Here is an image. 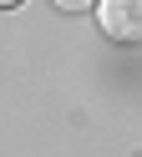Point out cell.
I'll list each match as a JSON object with an SVG mask.
<instances>
[{"label": "cell", "instance_id": "cell-3", "mask_svg": "<svg viewBox=\"0 0 142 157\" xmlns=\"http://www.w3.org/2000/svg\"><path fill=\"white\" fill-rule=\"evenodd\" d=\"M0 5H20V0H0Z\"/></svg>", "mask_w": 142, "mask_h": 157}, {"label": "cell", "instance_id": "cell-2", "mask_svg": "<svg viewBox=\"0 0 142 157\" xmlns=\"http://www.w3.org/2000/svg\"><path fill=\"white\" fill-rule=\"evenodd\" d=\"M101 0H56V10H66V15H86V10H97Z\"/></svg>", "mask_w": 142, "mask_h": 157}, {"label": "cell", "instance_id": "cell-1", "mask_svg": "<svg viewBox=\"0 0 142 157\" xmlns=\"http://www.w3.org/2000/svg\"><path fill=\"white\" fill-rule=\"evenodd\" d=\"M97 21L101 36H112L117 46H142V0H101Z\"/></svg>", "mask_w": 142, "mask_h": 157}]
</instances>
